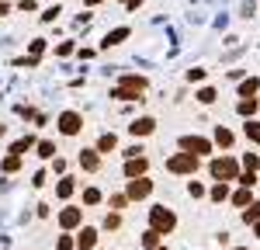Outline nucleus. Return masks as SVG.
Here are the masks:
<instances>
[{
    "mask_svg": "<svg viewBox=\"0 0 260 250\" xmlns=\"http://www.w3.org/2000/svg\"><path fill=\"white\" fill-rule=\"evenodd\" d=\"M142 90H146V77H121V87L111 94V98H121V101H139Z\"/></svg>",
    "mask_w": 260,
    "mask_h": 250,
    "instance_id": "1",
    "label": "nucleus"
},
{
    "mask_svg": "<svg viewBox=\"0 0 260 250\" xmlns=\"http://www.w3.org/2000/svg\"><path fill=\"white\" fill-rule=\"evenodd\" d=\"M149 223H153V229L156 233H170V229L177 226V215L170 212V208H163V205H156V208H149Z\"/></svg>",
    "mask_w": 260,
    "mask_h": 250,
    "instance_id": "2",
    "label": "nucleus"
},
{
    "mask_svg": "<svg viewBox=\"0 0 260 250\" xmlns=\"http://www.w3.org/2000/svg\"><path fill=\"white\" fill-rule=\"evenodd\" d=\"M167 170H174V174H194V170H198V157L184 149V153H177V157L167 160Z\"/></svg>",
    "mask_w": 260,
    "mask_h": 250,
    "instance_id": "3",
    "label": "nucleus"
},
{
    "mask_svg": "<svg viewBox=\"0 0 260 250\" xmlns=\"http://www.w3.org/2000/svg\"><path fill=\"white\" fill-rule=\"evenodd\" d=\"M212 174L219 177V181H236L240 177V167L233 157H222V160H212Z\"/></svg>",
    "mask_w": 260,
    "mask_h": 250,
    "instance_id": "4",
    "label": "nucleus"
},
{
    "mask_svg": "<svg viewBox=\"0 0 260 250\" xmlns=\"http://www.w3.org/2000/svg\"><path fill=\"white\" fill-rule=\"evenodd\" d=\"M80 115H77V111H62L59 115V132L62 136H77V132H80Z\"/></svg>",
    "mask_w": 260,
    "mask_h": 250,
    "instance_id": "5",
    "label": "nucleus"
},
{
    "mask_svg": "<svg viewBox=\"0 0 260 250\" xmlns=\"http://www.w3.org/2000/svg\"><path fill=\"white\" fill-rule=\"evenodd\" d=\"M180 146H184L187 153H194V157L212 153V143H208V139H201V136H184V139H180Z\"/></svg>",
    "mask_w": 260,
    "mask_h": 250,
    "instance_id": "6",
    "label": "nucleus"
},
{
    "mask_svg": "<svg viewBox=\"0 0 260 250\" xmlns=\"http://www.w3.org/2000/svg\"><path fill=\"white\" fill-rule=\"evenodd\" d=\"M149 191H153V184H149L146 177H132V181H128V198H146Z\"/></svg>",
    "mask_w": 260,
    "mask_h": 250,
    "instance_id": "7",
    "label": "nucleus"
},
{
    "mask_svg": "<svg viewBox=\"0 0 260 250\" xmlns=\"http://www.w3.org/2000/svg\"><path fill=\"white\" fill-rule=\"evenodd\" d=\"M80 219H83V215H80V208H62V212H59V226H62V229L80 226Z\"/></svg>",
    "mask_w": 260,
    "mask_h": 250,
    "instance_id": "8",
    "label": "nucleus"
},
{
    "mask_svg": "<svg viewBox=\"0 0 260 250\" xmlns=\"http://www.w3.org/2000/svg\"><path fill=\"white\" fill-rule=\"evenodd\" d=\"M125 174H128V177H142V174H146V157H128Z\"/></svg>",
    "mask_w": 260,
    "mask_h": 250,
    "instance_id": "9",
    "label": "nucleus"
},
{
    "mask_svg": "<svg viewBox=\"0 0 260 250\" xmlns=\"http://www.w3.org/2000/svg\"><path fill=\"white\" fill-rule=\"evenodd\" d=\"M94 243H98V229H83L77 236V247L80 250H94Z\"/></svg>",
    "mask_w": 260,
    "mask_h": 250,
    "instance_id": "10",
    "label": "nucleus"
},
{
    "mask_svg": "<svg viewBox=\"0 0 260 250\" xmlns=\"http://www.w3.org/2000/svg\"><path fill=\"white\" fill-rule=\"evenodd\" d=\"M128 129H132V136H149V132L156 129V122H153V118H139V122H132Z\"/></svg>",
    "mask_w": 260,
    "mask_h": 250,
    "instance_id": "11",
    "label": "nucleus"
},
{
    "mask_svg": "<svg viewBox=\"0 0 260 250\" xmlns=\"http://www.w3.org/2000/svg\"><path fill=\"white\" fill-rule=\"evenodd\" d=\"M80 164H83V170H98L101 160H98V153H94V149H83V153H80Z\"/></svg>",
    "mask_w": 260,
    "mask_h": 250,
    "instance_id": "12",
    "label": "nucleus"
},
{
    "mask_svg": "<svg viewBox=\"0 0 260 250\" xmlns=\"http://www.w3.org/2000/svg\"><path fill=\"white\" fill-rule=\"evenodd\" d=\"M257 87H260V80H257V77L243 80V83H240V98H253V94H257Z\"/></svg>",
    "mask_w": 260,
    "mask_h": 250,
    "instance_id": "13",
    "label": "nucleus"
},
{
    "mask_svg": "<svg viewBox=\"0 0 260 250\" xmlns=\"http://www.w3.org/2000/svg\"><path fill=\"white\" fill-rule=\"evenodd\" d=\"M115 146H118V139H115V132H108V136H101V139H98V149H101V153H111Z\"/></svg>",
    "mask_w": 260,
    "mask_h": 250,
    "instance_id": "14",
    "label": "nucleus"
},
{
    "mask_svg": "<svg viewBox=\"0 0 260 250\" xmlns=\"http://www.w3.org/2000/svg\"><path fill=\"white\" fill-rule=\"evenodd\" d=\"M121 39H128V28H115V32H111V35L104 39V45H118Z\"/></svg>",
    "mask_w": 260,
    "mask_h": 250,
    "instance_id": "15",
    "label": "nucleus"
},
{
    "mask_svg": "<svg viewBox=\"0 0 260 250\" xmlns=\"http://www.w3.org/2000/svg\"><path fill=\"white\" fill-rule=\"evenodd\" d=\"M142 247L156 250V247H160V233H156V229H149V233H146V236H142Z\"/></svg>",
    "mask_w": 260,
    "mask_h": 250,
    "instance_id": "16",
    "label": "nucleus"
},
{
    "mask_svg": "<svg viewBox=\"0 0 260 250\" xmlns=\"http://www.w3.org/2000/svg\"><path fill=\"white\" fill-rule=\"evenodd\" d=\"M215 143H219V146H233V132L219 125V129H215Z\"/></svg>",
    "mask_w": 260,
    "mask_h": 250,
    "instance_id": "17",
    "label": "nucleus"
},
{
    "mask_svg": "<svg viewBox=\"0 0 260 250\" xmlns=\"http://www.w3.org/2000/svg\"><path fill=\"white\" fill-rule=\"evenodd\" d=\"M257 219H260V202H253V205L243 212V223H257Z\"/></svg>",
    "mask_w": 260,
    "mask_h": 250,
    "instance_id": "18",
    "label": "nucleus"
},
{
    "mask_svg": "<svg viewBox=\"0 0 260 250\" xmlns=\"http://www.w3.org/2000/svg\"><path fill=\"white\" fill-rule=\"evenodd\" d=\"M236 108H240V115H253V111H257V101H253V98H243Z\"/></svg>",
    "mask_w": 260,
    "mask_h": 250,
    "instance_id": "19",
    "label": "nucleus"
},
{
    "mask_svg": "<svg viewBox=\"0 0 260 250\" xmlns=\"http://www.w3.org/2000/svg\"><path fill=\"white\" fill-rule=\"evenodd\" d=\"M212 198H215V202H225V198H229V188H225V181L212 188Z\"/></svg>",
    "mask_w": 260,
    "mask_h": 250,
    "instance_id": "20",
    "label": "nucleus"
},
{
    "mask_svg": "<svg viewBox=\"0 0 260 250\" xmlns=\"http://www.w3.org/2000/svg\"><path fill=\"white\" fill-rule=\"evenodd\" d=\"M83 202H87V205H98V202H101V191H98V188H87V191H83Z\"/></svg>",
    "mask_w": 260,
    "mask_h": 250,
    "instance_id": "21",
    "label": "nucleus"
},
{
    "mask_svg": "<svg viewBox=\"0 0 260 250\" xmlns=\"http://www.w3.org/2000/svg\"><path fill=\"white\" fill-rule=\"evenodd\" d=\"M246 139L260 143V122H250V125H246Z\"/></svg>",
    "mask_w": 260,
    "mask_h": 250,
    "instance_id": "22",
    "label": "nucleus"
},
{
    "mask_svg": "<svg viewBox=\"0 0 260 250\" xmlns=\"http://www.w3.org/2000/svg\"><path fill=\"white\" fill-rule=\"evenodd\" d=\"M21 167V157L18 153H14V157H7V160H4V170H7V174H11V170H18Z\"/></svg>",
    "mask_w": 260,
    "mask_h": 250,
    "instance_id": "23",
    "label": "nucleus"
},
{
    "mask_svg": "<svg viewBox=\"0 0 260 250\" xmlns=\"http://www.w3.org/2000/svg\"><path fill=\"white\" fill-rule=\"evenodd\" d=\"M56 191H59V198H70V195H73V181H59Z\"/></svg>",
    "mask_w": 260,
    "mask_h": 250,
    "instance_id": "24",
    "label": "nucleus"
},
{
    "mask_svg": "<svg viewBox=\"0 0 260 250\" xmlns=\"http://www.w3.org/2000/svg\"><path fill=\"white\" fill-rule=\"evenodd\" d=\"M198 101L201 104H212V101H215V90H212V87H205V90L198 94Z\"/></svg>",
    "mask_w": 260,
    "mask_h": 250,
    "instance_id": "25",
    "label": "nucleus"
},
{
    "mask_svg": "<svg viewBox=\"0 0 260 250\" xmlns=\"http://www.w3.org/2000/svg\"><path fill=\"white\" fill-rule=\"evenodd\" d=\"M52 153H56V146H52V143H39V157H45V160H49Z\"/></svg>",
    "mask_w": 260,
    "mask_h": 250,
    "instance_id": "26",
    "label": "nucleus"
},
{
    "mask_svg": "<svg viewBox=\"0 0 260 250\" xmlns=\"http://www.w3.org/2000/svg\"><path fill=\"white\" fill-rule=\"evenodd\" d=\"M233 202H236V205H246V202H250V188H243V191H236V198H233Z\"/></svg>",
    "mask_w": 260,
    "mask_h": 250,
    "instance_id": "27",
    "label": "nucleus"
},
{
    "mask_svg": "<svg viewBox=\"0 0 260 250\" xmlns=\"http://www.w3.org/2000/svg\"><path fill=\"white\" fill-rule=\"evenodd\" d=\"M243 164H246V170H253V167L260 164V157H257V153H246V157H243Z\"/></svg>",
    "mask_w": 260,
    "mask_h": 250,
    "instance_id": "28",
    "label": "nucleus"
},
{
    "mask_svg": "<svg viewBox=\"0 0 260 250\" xmlns=\"http://www.w3.org/2000/svg\"><path fill=\"white\" fill-rule=\"evenodd\" d=\"M240 184H243V188H253V184H257V177H253V170H246V174H243V177H240Z\"/></svg>",
    "mask_w": 260,
    "mask_h": 250,
    "instance_id": "29",
    "label": "nucleus"
},
{
    "mask_svg": "<svg viewBox=\"0 0 260 250\" xmlns=\"http://www.w3.org/2000/svg\"><path fill=\"white\" fill-rule=\"evenodd\" d=\"M35 143V139H31V136H28V139H21V143H14V149H11V153H24V149H28V146Z\"/></svg>",
    "mask_w": 260,
    "mask_h": 250,
    "instance_id": "30",
    "label": "nucleus"
},
{
    "mask_svg": "<svg viewBox=\"0 0 260 250\" xmlns=\"http://www.w3.org/2000/svg\"><path fill=\"white\" fill-rule=\"evenodd\" d=\"M42 49H45V42H42V39L31 42V56H35V59H39V52H42Z\"/></svg>",
    "mask_w": 260,
    "mask_h": 250,
    "instance_id": "31",
    "label": "nucleus"
},
{
    "mask_svg": "<svg viewBox=\"0 0 260 250\" xmlns=\"http://www.w3.org/2000/svg\"><path fill=\"white\" fill-rule=\"evenodd\" d=\"M118 223H121V219H118V215H115V212H111V215L104 219V226H108V229H115V226H118Z\"/></svg>",
    "mask_w": 260,
    "mask_h": 250,
    "instance_id": "32",
    "label": "nucleus"
},
{
    "mask_svg": "<svg viewBox=\"0 0 260 250\" xmlns=\"http://www.w3.org/2000/svg\"><path fill=\"white\" fill-rule=\"evenodd\" d=\"M56 14H59V7H49V11L42 14V21H56Z\"/></svg>",
    "mask_w": 260,
    "mask_h": 250,
    "instance_id": "33",
    "label": "nucleus"
},
{
    "mask_svg": "<svg viewBox=\"0 0 260 250\" xmlns=\"http://www.w3.org/2000/svg\"><path fill=\"white\" fill-rule=\"evenodd\" d=\"M59 250H73V240H70V236H62V240H59Z\"/></svg>",
    "mask_w": 260,
    "mask_h": 250,
    "instance_id": "34",
    "label": "nucleus"
},
{
    "mask_svg": "<svg viewBox=\"0 0 260 250\" xmlns=\"http://www.w3.org/2000/svg\"><path fill=\"white\" fill-rule=\"evenodd\" d=\"M257 236H260V219H257Z\"/></svg>",
    "mask_w": 260,
    "mask_h": 250,
    "instance_id": "35",
    "label": "nucleus"
},
{
    "mask_svg": "<svg viewBox=\"0 0 260 250\" xmlns=\"http://www.w3.org/2000/svg\"><path fill=\"white\" fill-rule=\"evenodd\" d=\"M87 4H101V0H87Z\"/></svg>",
    "mask_w": 260,
    "mask_h": 250,
    "instance_id": "36",
    "label": "nucleus"
},
{
    "mask_svg": "<svg viewBox=\"0 0 260 250\" xmlns=\"http://www.w3.org/2000/svg\"><path fill=\"white\" fill-rule=\"evenodd\" d=\"M236 250H246V247H236Z\"/></svg>",
    "mask_w": 260,
    "mask_h": 250,
    "instance_id": "37",
    "label": "nucleus"
},
{
    "mask_svg": "<svg viewBox=\"0 0 260 250\" xmlns=\"http://www.w3.org/2000/svg\"><path fill=\"white\" fill-rule=\"evenodd\" d=\"M156 250H163V247H156Z\"/></svg>",
    "mask_w": 260,
    "mask_h": 250,
    "instance_id": "38",
    "label": "nucleus"
}]
</instances>
